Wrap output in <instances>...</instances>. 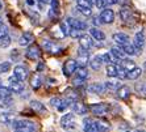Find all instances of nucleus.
<instances>
[{"mask_svg":"<svg viewBox=\"0 0 146 132\" xmlns=\"http://www.w3.org/2000/svg\"><path fill=\"white\" fill-rule=\"evenodd\" d=\"M68 35H70L71 38H74V39H76V38H79L82 35V30L75 29V27H70V30H68Z\"/></svg>","mask_w":146,"mask_h":132,"instance_id":"nucleus-39","label":"nucleus"},{"mask_svg":"<svg viewBox=\"0 0 146 132\" xmlns=\"http://www.w3.org/2000/svg\"><path fill=\"white\" fill-rule=\"evenodd\" d=\"M0 84H1V80H0Z\"/></svg>","mask_w":146,"mask_h":132,"instance_id":"nucleus-62","label":"nucleus"},{"mask_svg":"<svg viewBox=\"0 0 146 132\" xmlns=\"http://www.w3.org/2000/svg\"><path fill=\"white\" fill-rule=\"evenodd\" d=\"M27 4H28V5H34V4H36V1H34V0H27Z\"/></svg>","mask_w":146,"mask_h":132,"instance_id":"nucleus-53","label":"nucleus"},{"mask_svg":"<svg viewBox=\"0 0 146 132\" xmlns=\"http://www.w3.org/2000/svg\"><path fill=\"white\" fill-rule=\"evenodd\" d=\"M100 24H102V21H100V17H95V18H94V25H95V26H99Z\"/></svg>","mask_w":146,"mask_h":132,"instance_id":"nucleus-50","label":"nucleus"},{"mask_svg":"<svg viewBox=\"0 0 146 132\" xmlns=\"http://www.w3.org/2000/svg\"><path fill=\"white\" fill-rule=\"evenodd\" d=\"M88 60H90V52H88V50L79 47V50H78V58H76V63H78V65H80V67H86V65H87V63H88Z\"/></svg>","mask_w":146,"mask_h":132,"instance_id":"nucleus-8","label":"nucleus"},{"mask_svg":"<svg viewBox=\"0 0 146 132\" xmlns=\"http://www.w3.org/2000/svg\"><path fill=\"white\" fill-rule=\"evenodd\" d=\"M31 107L33 108L36 112H38V114L46 112V107H45V106L42 105L40 101H32V102H31Z\"/></svg>","mask_w":146,"mask_h":132,"instance_id":"nucleus-31","label":"nucleus"},{"mask_svg":"<svg viewBox=\"0 0 146 132\" xmlns=\"http://www.w3.org/2000/svg\"><path fill=\"white\" fill-rule=\"evenodd\" d=\"M66 99H67L70 103L74 101H78V93L75 90H72V89H68V90H66Z\"/></svg>","mask_w":146,"mask_h":132,"instance_id":"nucleus-35","label":"nucleus"},{"mask_svg":"<svg viewBox=\"0 0 146 132\" xmlns=\"http://www.w3.org/2000/svg\"><path fill=\"white\" fill-rule=\"evenodd\" d=\"M11 125L15 132H36V123L28 119H15Z\"/></svg>","mask_w":146,"mask_h":132,"instance_id":"nucleus-1","label":"nucleus"},{"mask_svg":"<svg viewBox=\"0 0 146 132\" xmlns=\"http://www.w3.org/2000/svg\"><path fill=\"white\" fill-rule=\"evenodd\" d=\"M130 17H132V10L128 7H124L121 10H120V18H121L124 22H129Z\"/></svg>","mask_w":146,"mask_h":132,"instance_id":"nucleus-30","label":"nucleus"},{"mask_svg":"<svg viewBox=\"0 0 146 132\" xmlns=\"http://www.w3.org/2000/svg\"><path fill=\"white\" fill-rule=\"evenodd\" d=\"M45 68V65H44V63H38V65H37V71H42V69H44Z\"/></svg>","mask_w":146,"mask_h":132,"instance_id":"nucleus-52","label":"nucleus"},{"mask_svg":"<svg viewBox=\"0 0 146 132\" xmlns=\"http://www.w3.org/2000/svg\"><path fill=\"white\" fill-rule=\"evenodd\" d=\"M34 41V35L31 31H25L20 38H19V44L23 46V47H27L29 44H32V42Z\"/></svg>","mask_w":146,"mask_h":132,"instance_id":"nucleus-13","label":"nucleus"},{"mask_svg":"<svg viewBox=\"0 0 146 132\" xmlns=\"http://www.w3.org/2000/svg\"><path fill=\"white\" fill-rule=\"evenodd\" d=\"M116 3L121 4V5H124V4H126V0H116Z\"/></svg>","mask_w":146,"mask_h":132,"instance_id":"nucleus-54","label":"nucleus"},{"mask_svg":"<svg viewBox=\"0 0 146 132\" xmlns=\"http://www.w3.org/2000/svg\"><path fill=\"white\" fill-rule=\"evenodd\" d=\"M44 47L50 54H61L62 52V47H59L58 44H55L54 42L50 41H44Z\"/></svg>","mask_w":146,"mask_h":132,"instance_id":"nucleus-17","label":"nucleus"},{"mask_svg":"<svg viewBox=\"0 0 146 132\" xmlns=\"http://www.w3.org/2000/svg\"><path fill=\"white\" fill-rule=\"evenodd\" d=\"M88 63H90V65H91V68L94 69V71H99L103 65L102 56H100V55H95V56H92V58L90 59Z\"/></svg>","mask_w":146,"mask_h":132,"instance_id":"nucleus-20","label":"nucleus"},{"mask_svg":"<svg viewBox=\"0 0 146 132\" xmlns=\"http://www.w3.org/2000/svg\"><path fill=\"white\" fill-rule=\"evenodd\" d=\"M84 84H86L84 78H80V77H75L74 78V85L75 86H83Z\"/></svg>","mask_w":146,"mask_h":132,"instance_id":"nucleus-47","label":"nucleus"},{"mask_svg":"<svg viewBox=\"0 0 146 132\" xmlns=\"http://www.w3.org/2000/svg\"><path fill=\"white\" fill-rule=\"evenodd\" d=\"M116 67H117V65H116ZM116 77L120 78V80H125L126 78V71L124 68L120 67V65L117 67V74H116Z\"/></svg>","mask_w":146,"mask_h":132,"instance_id":"nucleus-41","label":"nucleus"},{"mask_svg":"<svg viewBox=\"0 0 146 132\" xmlns=\"http://www.w3.org/2000/svg\"><path fill=\"white\" fill-rule=\"evenodd\" d=\"M50 5H51V13L57 14L59 12V1L58 0H50Z\"/></svg>","mask_w":146,"mask_h":132,"instance_id":"nucleus-42","label":"nucleus"},{"mask_svg":"<svg viewBox=\"0 0 146 132\" xmlns=\"http://www.w3.org/2000/svg\"><path fill=\"white\" fill-rule=\"evenodd\" d=\"M91 112L96 116H104L107 112L109 111V106L107 103H95V105H91L90 107Z\"/></svg>","mask_w":146,"mask_h":132,"instance_id":"nucleus-4","label":"nucleus"},{"mask_svg":"<svg viewBox=\"0 0 146 132\" xmlns=\"http://www.w3.org/2000/svg\"><path fill=\"white\" fill-rule=\"evenodd\" d=\"M141 74H142V69L134 67L133 69L126 72V78H129V80H137V78L141 77Z\"/></svg>","mask_w":146,"mask_h":132,"instance_id":"nucleus-23","label":"nucleus"},{"mask_svg":"<svg viewBox=\"0 0 146 132\" xmlns=\"http://www.w3.org/2000/svg\"><path fill=\"white\" fill-rule=\"evenodd\" d=\"M31 85L33 89H38L42 85V77L40 73H34L31 78Z\"/></svg>","mask_w":146,"mask_h":132,"instance_id":"nucleus-28","label":"nucleus"},{"mask_svg":"<svg viewBox=\"0 0 146 132\" xmlns=\"http://www.w3.org/2000/svg\"><path fill=\"white\" fill-rule=\"evenodd\" d=\"M11 44V37L9 35H4L0 38V48H5Z\"/></svg>","mask_w":146,"mask_h":132,"instance_id":"nucleus-38","label":"nucleus"},{"mask_svg":"<svg viewBox=\"0 0 146 132\" xmlns=\"http://www.w3.org/2000/svg\"><path fill=\"white\" fill-rule=\"evenodd\" d=\"M12 64H11L9 61H3V63H0V73H7L8 71L11 69Z\"/></svg>","mask_w":146,"mask_h":132,"instance_id":"nucleus-40","label":"nucleus"},{"mask_svg":"<svg viewBox=\"0 0 146 132\" xmlns=\"http://www.w3.org/2000/svg\"><path fill=\"white\" fill-rule=\"evenodd\" d=\"M83 129H84V132H98L95 119H92V118L83 119Z\"/></svg>","mask_w":146,"mask_h":132,"instance_id":"nucleus-15","label":"nucleus"},{"mask_svg":"<svg viewBox=\"0 0 146 132\" xmlns=\"http://www.w3.org/2000/svg\"><path fill=\"white\" fill-rule=\"evenodd\" d=\"M107 77H116V74H117V67L115 64H107Z\"/></svg>","mask_w":146,"mask_h":132,"instance_id":"nucleus-36","label":"nucleus"},{"mask_svg":"<svg viewBox=\"0 0 146 132\" xmlns=\"http://www.w3.org/2000/svg\"><path fill=\"white\" fill-rule=\"evenodd\" d=\"M136 132H146V131H142V129H138V131H136Z\"/></svg>","mask_w":146,"mask_h":132,"instance_id":"nucleus-58","label":"nucleus"},{"mask_svg":"<svg viewBox=\"0 0 146 132\" xmlns=\"http://www.w3.org/2000/svg\"><path fill=\"white\" fill-rule=\"evenodd\" d=\"M75 115L72 112H67L61 118V127L65 131H70V129L75 128Z\"/></svg>","mask_w":146,"mask_h":132,"instance_id":"nucleus-2","label":"nucleus"},{"mask_svg":"<svg viewBox=\"0 0 146 132\" xmlns=\"http://www.w3.org/2000/svg\"><path fill=\"white\" fill-rule=\"evenodd\" d=\"M145 33H143L142 30L138 31V33H136V35H134V43H133V46H134V48H136L137 54H142V50L143 47H145Z\"/></svg>","mask_w":146,"mask_h":132,"instance_id":"nucleus-3","label":"nucleus"},{"mask_svg":"<svg viewBox=\"0 0 146 132\" xmlns=\"http://www.w3.org/2000/svg\"><path fill=\"white\" fill-rule=\"evenodd\" d=\"M66 132H75V131H71V129H70V131H66Z\"/></svg>","mask_w":146,"mask_h":132,"instance_id":"nucleus-59","label":"nucleus"},{"mask_svg":"<svg viewBox=\"0 0 146 132\" xmlns=\"http://www.w3.org/2000/svg\"><path fill=\"white\" fill-rule=\"evenodd\" d=\"M13 120H15V116H13V114H11V112H1V114H0V123H3V124L11 125Z\"/></svg>","mask_w":146,"mask_h":132,"instance_id":"nucleus-25","label":"nucleus"},{"mask_svg":"<svg viewBox=\"0 0 146 132\" xmlns=\"http://www.w3.org/2000/svg\"><path fill=\"white\" fill-rule=\"evenodd\" d=\"M90 35H91L95 41H98V42H100V41H104L106 39V34L103 33L99 27H92L91 30H90Z\"/></svg>","mask_w":146,"mask_h":132,"instance_id":"nucleus-21","label":"nucleus"},{"mask_svg":"<svg viewBox=\"0 0 146 132\" xmlns=\"http://www.w3.org/2000/svg\"><path fill=\"white\" fill-rule=\"evenodd\" d=\"M67 24L70 25V27H75V29H79V30H86L87 29V24H86L84 21H79L76 18H71V17H68L67 20Z\"/></svg>","mask_w":146,"mask_h":132,"instance_id":"nucleus-18","label":"nucleus"},{"mask_svg":"<svg viewBox=\"0 0 146 132\" xmlns=\"http://www.w3.org/2000/svg\"><path fill=\"white\" fill-rule=\"evenodd\" d=\"M90 1V4H91V5H95L96 4V0H88Z\"/></svg>","mask_w":146,"mask_h":132,"instance_id":"nucleus-55","label":"nucleus"},{"mask_svg":"<svg viewBox=\"0 0 146 132\" xmlns=\"http://www.w3.org/2000/svg\"><path fill=\"white\" fill-rule=\"evenodd\" d=\"M78 9H79V12H80L83 16H86V17H90L92 14L91 8H78Z\"/></svg>","mask_w":146,"mask_h":132,"instance_id":"nucleus-46","label":"nucleus"},{"mask_svg":"<svg viewBox=\"0 0 146 132\" xmlns=\"http://www.w3.org/2000/svg\"><path fill=\"white\" fill-rule=\"evenodd\" d=\"M87 91L91 94H103L106 91V86L100 82H94V84L87 85Z\"/></svg>","mask_w":146,"mask_h":132,"instance_id":"nucleus-12","label":"nucleus"},{"mask_svg":"<svg viewBox=\"0 0 146 132\" xmlns=\"http://www.w3.org/2000/svg\"><path fill=\"white\" fill-rule=\"evenodd\" d=\"M28 68L24 67V65H16L13 69V76H16L17 80L20 81H25L28 78Z\"/></svg>","mask_w":146,"mask_h":132,"instance_id":"nucleus-11","label":"nucleus"},{"mask_svg":"<svg viewBox=\"0 0 146 132\" xmlns=\"http://www.w3.org/2000/svg\"><path fill=\"white\" fill-rule=\"evenodd\" d=\"M12 106H13V99H12V97L0 98V108H11Z\"/></svg>","mask_w":146,"mask_h":132,"instance_id":"nucleus-33","label":"nucleus"},{"mask_svg":"<svg viewBox=\"0 0 146 132\" xmlns=\"http://www.w3.org/2000/svg\"><path fill=\"white\" fill-rule=\"evenodd\" d=\"M109 54L112 55V58L115 59V60H117V61L122 60V59L125 58V54H124V51L121 50V47H120V46L112 47V48H111V52H109Z\"/></svg>","mask_w":146,"mask_h":132,"instance_id":"nucleus-22","label":"nucleus"},{"mask_svg":"<svg viewBox=\"0 0 146 132\" xmlns=\"http://www.w3.org/2000/svg\"><path fill=\"white\" fill-rule=\"evenodd\" d=\"M121 47V50L124 51V54L125 55H129V56H133V55H137V51L136 48H134V46H133V43H126V44H122V46H120Z\"/></svg>","mask_w":146,"mask_h":132,"instance_id":"nucleus-27","label":"nucleus"},{"mask_svg":"<svg viewBox=\"0 0 146 132\" xmlns=\"http://www.w3.org/2000/svg\"><path fill=\"white\" fill-rule=\"evenodd\" d=\"M7 97H12V91L8 86H3L0 85V98H7Z\"/></svg>","mask_w":146,"mask_h":132,"instance_id":"nucleus-37","label":"nucleus"},{"mask_svg":"<svg viewBox=\"0 0 146 132\" xmlns=\"http://www.w3.org/2000/svg\"><path fill=\"white\" fill-rule=\"evenodd\" d=\"M113 38V42H116V43L119 44V46H122V44H126V43H129V37L126 35L125 33H115L112 35Z\"/></svg>","mask_w":146,"mask_h":132,"instance_id":"nucleus-19","label":"nucleus"},{"mask_svg":"<svg viewBox=\"0 0 146 132\" xmlns=\"http://www.w3.org/2000/svg\"><path fill=\"white\" fill-rule=\"evenodd\" d=\"M17 54H19V52H17V50H13V51H12V54H11V55H12V58H13L15 60H17V59H19Z\"/></svg>","mask_w":146,"mask_h":132,"instance_id":"nucleus-51","label":"nucleus"},{"mask_svg":"<svg viewBox=\"0 0 146 132\" xmlns=\"http://www.w3.org/2000/svg\"><path fill=\"white\" fill-rule=\"evenodd\" d=\"M76 5H78V8H91L92 7L88 0H76Z\"/></svg>","mask_w":146,"mask_h":132,"instance_id":"nucleus-44","label":"nucleus"},{"mask_svg":"<svg viewBox=\"0 0 146 132\" xmlns=\"http://www.w3.org/2000/svg\"><path fill=\"white\" fill-rule=\"evenodd\" d=\"M78 67V63L74 59H68L63 63V74L66 77H70L72 73H75V69Z\"/></svg>","mask_w":146,"mask_h":132,"instance_id":"nucleus-7","label":"nucleus"},{"mask_svg":"<svg viewBox=\"0 0 146 132\" xmlns=\"http://www.w3.org/2000/svg\"><path fill=\"white\" fill-rule=\"evenodd\" d=\"M3 24V18H1V17H0V25Z\"/></svg>","mask_w":146,"mask_h":132,"instance_id":"nucleus-56","label":"nucleus"},{"mask_svg":"<svg viewBox=\"0 0 146 132\" xmlns=\"http://www.w3.org/2000/svg\"><path fill=\"white\" fill-rule=\"evenodd\" d=\"M108 3H109V0H96L95 5L98 8H100V9H103V8H106L108 5Z\"/></svg>","mask_w":146,"mask_h":132,"instance_id":"nucleus-45","label":"nucleus"},{"mask_svg":"<svg viewBox=\"0 0 146 132\" xmlns=\"http://www.w3.org/2000/svg\"><path fill=\"white\" fill-rule=\"evenodd\" d=\"M78 39H79V44H80L82 48L91 50V48L95 46L94 41H92V37H91V35H88V34H82Z\"/></svg>","mask_w":146,"mask_h":132,"instance_id":"nucleus-10","label":"nucleus"},{"mask_svg":"<svg viewBox=\"0 0 146 132\" xmlns=\"http://www.w3.org/2000/svg\"><path fill=\"white\" fill-rule=\"evenodd\" d=\"M134 89L138 94L141 95H146V81H139L134 85Z\"/></svg>","mask_w":146,"mask_h":132,"instance_id":"nucleus-34","label":"nucleus"},{"mask_svg":"<svg viewBox=\"0 0 146 132\" xmlns=\"http://www.w3.org/2000/svg\"><path fill=\"white\" fill-rule=\"evenodd\" d=\"M8 88L11 89L12 93H21V91L24 90V81H20V80H17L16 76H11L9 77V86Z\"/></svg>","mask_w":146,"mask_h":132,"instance_id":"nucleus-5","label":"nucleus"},{"mask_svg":"<svg viewBox=\"0 0 146 132\" xmlns=\"http://www.w3.org/2000/svg\"><path fill=\"white\" fill-rule=\"evenodd\" d=\"M126 132H132V131H126Z\"/></svg>","mask_w":146,"mask_h":132,"instance_id":"nucleus-61","label":"nucleus"},{"mask_svg":"<svg viewBox=\"0 0 146 132\" xmlns=\"http://www.w3.org/2000/svg\"><path fill=\"white\" fill-rule=\"evenodd\" d=\"M25 55H27V58L31 59V60H37L41 56V48L38 47L37 44H29V47H28Z\"/></svg>","mask_w":146,"mask_h":132,"instance_id":"nucleus-9","label":"nucleus"},{"mask_svg":"<svg viewBox=\"0 0 146 132\" xmlns=\"http://www.w3.org/2000/svg\"><path fill=\"white\" fill-rule=\"evenodd\" d=\"M50 0H38V5H40V8H44L45 4H48Z\"/></svg>","mask_w":146,"mask_h":132,"instance_id":"nucleus-49","label":"nucleus"},{"mask_svg":"<svg viewBox=\"0 0 146 132\" xmlns=\"http://www.w3.org/2000/svg\"><path fill=\"white\" fill-rule=\"evenodd\" d=\"M1 8H3V4H1V1H0V10H1Z\"/></svg>","mask_w":146,"mask_h":132,"instance_id":"nucleus-57","label":"nucleus"},{"mask_svg":"<svg viewBox=\"0 0 146 132\" xmlns=\"http://www.w3.org/2000/svg\"><path fill=\"white\" fill-rule=\"evenodd\" d=\"M71 105V108L72 111L76 112L78 115H84V114H87V111H88V108H87V106L83 105L82 102H78V101H74L70 103Z\"/></svg>","mask_w":146,"mask_h":132,"instance_id":"nucleus-14","label":"nucleus"},{"mask_svg":"<svg viewBox=\"0 0 146 132\" xmlns=\"http://www.w3.org/2000/svg\"><path fill=\"white\" fill-rule=\"evenodd\" d=\"M145 68H146V61H145Z\"/></svg>","mask_w":146,"mask_h":132,"instance_id":"nucleus-60","label":"nucleus"},{"mask_svg":"<svg viewBox=\"0 0 146 132\" xmlns=\"http://www.w3.org/2000/svg\"><path fill=\"white\" fill-rule=\"evenodd\" d=\"M96 123V128H98V132H108L111 129V125H109L108 122L106 120H102V119H98L95 120Z\"/></svg>","mask_w":146,"mask_h":132,"instance_id":"nucleus-24","label":"nucleus"},{"mask_svg":"<svg viewBox=\"0 0 146 132\" xmlns=\"http://www.w3.org/2000/svg\"><path fill=\"white\" fill-rule=\"evenodd\" d=\"M4 35H8V26H5L4 24L0 25V38L4 37Z\"/></svg>","mask_w":146,"mask_h":132,"instance_id":"nucleus-48","label":"nucleus"},{"mask_svg":"<svg viewBox=\"0 0 146 132\" xmlns=\"http://www.w3.org/2000/svg\"><path fill=\"white\" fill-rule=\"evenodd\" d=\"M75 72H76V77L84 78V80H87V78L90 77V73H88V71H87V68L86 67H80V65H78L76 69H75Z\"/></svg>","mask_w":146,"mask_h":132,"instance_id":"nucleus-32","label":"nucleus"},{"mask_svg":"<svg viewBox=\"0 0 146 132\" xmlns=\"http://www.w3.org/2000/svg\"><path fill=\"white\" fill-rule=\"evenodd\" d=\"M100 56H102L103 63H107V64H111V63L115 61V59L112 58V55L111 54H103V55H100Z\"/></svg>","mask_w":146,"mask_h":132,"instance_id":"nucleus-43","label":"nucleus"},{"mask_svg":"<svg viewBox=\"0 0 146 132\" xmlns=\"http://www.w3.org/2000/svg\"><path fill=\"white\" fill-rule=\"evenodd\" d=\"M120 85L121 84H120L119 80H116V77H112V80H108L104 84V86H106V90H116Z\"/></svg>","mask_w":146,"mask_h":132,"instance_id":"nucleus-29","label":"nucleus"},{"mask_svg":"<svg viewBox=\"0 0 146 132\" xmlns=\"http://www.w3.org/2000/svg\"><path fill=\"white\" fill-rule=\"evenodd\" d=\"M116 94L120 99H128L130 95V88L128 85H120L119 88L116 89Z\"/></svg>","mask_w":146,"mask_h":132,"instance_id":"nucleus-16","label":"nucleus"},{"mask_svg":"<svg viewBox=\"0 0 146 132\" xmlns=\"http://www.w3.org/2000/svg\"><path fill=\"white\" fill-rule=\"evenodd\" d=\"M100 21L102 24H112L115 21V12L111 8H103L102 13H100Z\"/></svg>","mask_w":146,"mask_h":132,"instance_id":"nucleus-6","label":"nucleus"},{"mask_svg":"<svg viewBox=\"0 0 146 132\" xmlns=\"http://www.w3.org/2000/svg\"><path fill=\"white\" fill-rule=\"evenodd\" d=\"M120 67L121 68H124L126 72L128 71H130V69H133V68L136 67V63L132 60V59H126V58H124L122 60H120Z\"/></svg>","mask_w":146,"mask_h":132,"instance_id":"nucleus-26","label":"nucleus"}]
</instances>
